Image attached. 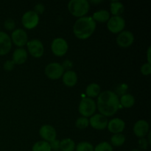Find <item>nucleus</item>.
<instances>
[{"label":"nucleus","instance_id":"f257e3e1","mask_svg":"<svg viewBox=\"0 0 151 151\" xmlns=\"http://www.w3.org/2000/svg\"><path fill=\"white\" fill-rule=\"evenodd\" d=\"M96 105L100 114L106 117L114 116L120 108L119 97L114 91L110 90L99 94Z\"/></svg>","mask_w":151,"mask_h":151},{"label":"nucleus","instance_id":"f03ea898","mask_svg":"<svg viewBox=\"0 0 151 151\" xmlns=\"http://www.w3.org/2000/svg\"><path fill=\"white\" fill-rule=\"evenodd\" d=\"M97 24L91 16H83L79 18L74 24V35L79 39H87L94 33Z\"/></svg>","mask_w":151,"mask_h":151},{"label":"nucleus","instance_id":"7ed1b4c3","mask_svg":"<svg viewBox=\"0 0 151 151\" xmlns=\"http://www.w3.org/2000/svg\"><path fill=\"white\" fill-rule=\"evenodd\" d=\"M69 13L75 17L81 18L86 16L90 9L89 1L86 0H71L68 3Z\"/></svg>","mask_w":151,"mask_h":151},{"label":"nucleus","instance_id":"20e7f679","mask_svg":"<svg viewBox=\"0 0 151 151\" xmlns=\"http://www.w3.org/2000/svg\"><path fill=\"white\" fill-rule=\"evenodd\" d=\"M97 109V105L95 101L92 98L89 97H83L80 102L78 106L79 113L84 117H91L94 114Z\"/></svg>","mask_w":151,"mask_h":151},{"label":"nucleus","instance_id":"39448f33","mask_svg":"<svg viewBox=\"0 0 151 151\" xmlns=\"http://www.w3.org/2000/svg\"><path fill=\"white\" fill-rule=\"evenodd\" d=\"M44 72L47 78L50 79L58 80L62 78L63 73H64V69L60 63H57V62H52V63H50L47 65Z\"/></svg>","mask_w":151,"mask_h":151},{"label":"nucleus","instance_id":"423d86ee","mask_svg":"<svg viewBox=\"0 0 151 151\" xmlns=\"http://www.w3.org/2000/svg\"><path fill=\"white\" fill-rule=\"evenodd\" d=\"M69 50L68 43L64 38H56L52 41L51 50L55 55L58 57H61L66 55Z\"/></svg>","mask_w":151,"mask_h":151},{"label":"nucleus","instance_id":"0eeeda50","mask_svg":"<svg viewBox=\"0 0 151 151\" xmlns=\"http://www.w3.org/2000/svg\"><path fill=\"white\" fill-rule=\"evenodd\" d=\"M22 23L24 27L27 29H32L36 27L39 23V16L33 10L25 12L22 17Z\"/></svg>","mask_w":151,"mask_h":151},{"label":"nucleus","instance_id":"6e6552de","mask_svg":"<svg viewBox=\"0 0 151 151\" xmlns=\"http://www.w3.org/2000/svg\"><path fill=\"white\" fill-rule=\"evenodd\" d=\"M125 27V21L122 16H112L107 22V28L112 33H119Z\"/></svg>","mask_w":151,"mask_h":151},{"label":"nucleus","instance_id":"1a4fd4ad","mask_svg":"<svg viewBox=\"0 0 151 151\" xmlns=\"http://www.w3.org/2000/svg\"><path fill=\"white\" fill-rule=\"evenodd\" d=\"M27 50L29 54L34 58H41L44 53V47L43 43L39 39H32L27 43Z\"/></svg>","mask_w":151,"mask_h":151},{"label":"nucleus","instance_id":"9d476101","mask_svg":"<svg viewBox=\"0 0 151 151\" xmlns=\"http://www.w3.org/2000/svg\"><path fill=\"white\" fill-rule=\"evenodd\" d=\"M12 43L19 47H22L27 44L28 42V36L26 31L21 28L14 29L12 32L11 36Z\"/></svg>","mask_w":151,"mask_h":151},{"label":"nucleus","instance_id":"9b49d317","mask_svg":"<svg viewBox=\"0 0 151 151\" xmlns=\"http://www.w3.org/2000/svg\"><path fill=\"white\" fill-rule=\"evenodd\" d=\"M134 42V35L131 31L123 30L116 37V44L122 48H128Z\"/></svg>","mask_w":151,"mask_h":151},{"label":"nucleus","instance_id":"f8f14e48","mask_svg":"<svg viewBox=\"0 0 151 151\" xmlns=\"http://www.w3.org/2000/svg\"><path fill=\"white\" fill-rule=\"evenodd\" d=\"M88 121H89V125H91V128L100 131L107 128L108 122H109L108 118L101 114H95L92 115Z\"/></svg>","mask_w":151,"mask_h":151},{"label":"nucleus","instance_id":"ddd939ff","mask_svg":"<svg viewBox=\"0 0 151 151\" xmlns=\"http://www.w3.org/2000/svg\"><path fill=\"white\" fill-rule=\"evenodd\" d=\"M149 123L144 119H139L135 122L133 128L134 134L138 138H144L149 132Z\"/></svg>","mask_w":151,"mask_h":151},{"label":"nucleus","instance_id":"4468645a","mask_svg":"<svg viewBox=\"0 0 151 151\" xmlns=\"http://www.w3.org/2000/svg\"><path fill=\"white\" fill-rule=\"evenodd\" d=\"M39 135L44 141L50 142L56 139L57 132L54 127L50 125H44L41 127L39 130Z\"/></svg>","mask_w":151,"mask_h":151},{"label":"nucleus","instance_id":"2eb2a0df","mask_svg":"<svg viewBox=\"0 0 151 151\" xmlns=\"http://www.w3.org/2000/svg\"><path fill=\"white\" fill-rule=\"evenodd\" d=\"M12 48L10 36L6 32L0 31V55H5Z\"/></svg>","mask_w":151,"mask_h":151},{"label":"nucleus","instance_id":"dca6fc26","mask_svg":"<svg viewBox=\"0 0 151 151\" xmlns=\"http://www.w3.org/2000/svg\"><path fill=\"white\" fill-rule=\"evenodd\" d=\"M107 128L108 130L112 134H122L125 128V123L120 118H114L109 121Z\"/></svg>","mask_w":151,"mask_h":151},{"label":"nucleus","instance_id":"f3484780","mask_svg":"<svg viewBox=\"0 0 151 151\" xmlns=\"http://www.w3.org/2000/svg\"><path fill=\"white\" fill-rule=\"evenodd\" d=\"M28 54L27 51L23 47H19L16 49L13 53L12 60L16 65H22L27 60Z\"/></svg>","mask_w":151,"mask_h":151},{"label":"nucleus","instance_id":"a211bd4d","mask_svg":"<svg viewBox=\"0 0 151 151\" xmlns=\"http://www.w3.org/2000/svg\"><path fill=\"white\" fill-rule=\"evenodd\" d=\"M62 81L65 86L68 87H72L77 84L78 75L75 71H66L62 76Z\"/></svg>","mask_w":151,"mask_h":151},{"label":"nucleus","instance_id":"6ab92c4d","mask_svg":"<svg viewBox=\"0 0 151 151\" xmlns=\"http://www.w3.org/2000/svg\"><path fill=\"white\" fill-rule=\"evenodd\" d=\"M100 86L97 83H91L88 84L86 88V94L87 97L92 98V97H97L100 94Z\"/></svg>","mask_w":151,"mask_h":151},{"label":"nucleus","instance_id":"aec40b11","mask_svg":"<svg viewBox=\"0 0 151 151\" xmlns=\"http://www.w3.org/2000/svg\"><path fill=\"white\" fill-rule=\"evenodd\" d=\"M119 104L125 109H130L135 104V98L131 94H124L119 99Z\"/></svg>","mask_w":151,"mask_h":151},{"label":"nucleus","instance_id":"412c9836","mask_svg":"<svg viewBox=\"0 0 151 151\" xmlns=\"http://www.w3.org/2000/svg\"><path fill=\"white\" fill-rule=\"evenodd\" d=\"M125 10L124 4L121 1H112L110 4V10L114 16H120Z\"/></svg>","mask_w":151,"mask_h":151},{"label":"nucleus","instance_id":"4be33fe9","mask_svg":"<svg viewBox=\"0 0 151 151\" xmlns=\"http://www.w3.org/2000/svg\"><path fill=\"white\" fill-rule=\"evenodd\" d=\"M94 22H106L110 19V13L106 10H99L91 16Z\"/></svg>","mask_w":151,"mask_h":151},{"label":"nucleus","instance_id":"5701e85b","mask_svg":"<svg viewBox=\"0 0 151 151\" xmlns=\"http://www.w3.org/2000/svg\"><path fill=\"white\" fill-rule=\"evenodd\" d=\"M76 145L73 139L66 138L60 141V150L61 151H74L75 150Z\"/></svg>","mask_w":151,"mask_h":151},{"label":"nucleus","instance_id":"b1692460","mask_svg":"<svg viewBox=\"0 0 151 151\" xmlns=\"http://www.w3.org/2000/svg\"><path fill=\"white\" fill-rule=\"evenodd\" d=\"M125 135L122 134H114L110 139V144L111 146H114V147H120V146L123 145L124 143L125 142Z\"/></svg>","mask_w":151,"mask_h":151},{"label":"nucleus","instance_id":"393cba45","mask_svg":"<svg viewBox=\"0 0 151 151\" xmlns=\"http://www.w3.org/2000/svg\"><path fill=\"white\" fill-rule=\"evenodd\" d=\"M32 151H51V147L50 143L42 140L36 142L32 145Z\"/></svg>","mask_w":151,"mask_h":151},{"label":"nucleus","instance_id":"a878e982","mask_svg":"<svg viewBox=\"0 0 151 151\" xmlns=\"http://www.w3.org/2000/svg\"><path fill=\"white\" fill-rule=\"evenodd\" d=\"M94 146L88 142H81L75 147L76 151H94Z\"/></svg>","mask_w":151,"mask_h":151},{"label":"nucleus","instance_id":"bb28decb","mask_svg":"<svg viewBox=\"0 0 151 151\" xmlns=\"http://www.w3.org/2000/svg\"><path fill=\"white\" fill-rule=\"evenodd\" d=\"M88 125H89L88 119L86 117H84V116H81V117L78 118L76 122H75V126L80 130L85 129Z\"/></svg>","mask_w":151,"mask_h":151},{"label":"nucleus","instance_id":"cd10ccee","mask_svg":"<svg viewBox=\"0 0 151 151\" xmlns=\"http://www.w3.org/2000/svg\"><path fill=\"white\" fill-rule=\"evenodd\" d=\"M94 151H113V147L108 142H102L94 147Z\"/></svg>","mask_w":151,"mask_h":151},{"label":"nucleus","instance_id":"c85d7f7f","mask_svg":"<svg viewBox=\"0 0 151 151\" xmlns=\"http://www.w3.org/2000/svg\"><path fill=\"white\" fill-rule=\"evenodd\" d=\"M4 27L7 30L9 31H13L16 28V22L13 20V19H6L4 22Z\"/></svg>","mask_w":151,"mask_h":151},{"label":"nucleus","instance_id":"c756f323","mask_svg":"<svg viewBox=\"0 0 151 151\" xmlns=\"http://www.w3.org/2000/svg\"><path fill=\"white\" fill-rule=\"evenodd\" d=\"M141 70L142 74L143 75H145V76H147V75H150L151 73V66L150 63H145L141 66Z\"/></svg>","mask_w":151,"mask_h":151},{"label":"nucleus","instance_id":"7c9ffc66","mask_svg":"<svg viewBox=\"0 0 151 151\" xmlns=\"http://www.w3.org/2000/svg\"><path fill=\"white\" fill-rule=\"evenodd\" d=\"M15 65L16 64H15L14 62H13V60H6L4 63V64H3V68H4V70L7 71V72H10V71H12L14 69Z\"/></svg>","mask_w":151,"mask_h":151},{"label":"nucleus","instance_id":"2f4dec72","mask_svg":"<svg viewBox=\"0 0 151 151\" xmlns=\"http://www.w3.org/2000/svg\"><path fill=\"white\" fill-rule=\"evenodd\" d=\"M44 10H45V7H44V5L42 3H37L35 5V7H34L33 11L39 16V15L42 14L44 13Z\"/></svg>","mask_w":151,"mask_h":151},{"label":"nucleus","instance_id":"473e14b6","mask_svg":"<svg viewBox=\"0 0 151 151\" xmlns=\"http://www.w3.org/2000/svg\"><path fill=\"white\" fill-rule=\"evenodd\" d=\"M49 143H50V147H51V150H52L54 151H58L60 150V140L55 139V140Z\"/></svg>","mask_w":151,"mask_h":151},{"label":"nucleus","instance_id":"72a5a7b5","mask_svg":"<svg viewBox=\"0 0 151 151\" xmlns=\"http://www.w3.org/2000/svg\"><path fill=\"white\" fill-rule=\"evenodd\" d=\"M138 144H139V147L141 149H143V150H146L149 145V143L148 142H147V139L145 138V137L144 138L139 139Z\"/></svg>","mask_w":151,"mask_h":151},{"label":"nucleus","instance_id":"f704fd0d","mask_svg":"<svg viewBox=\"0 0 151 151\" xmlns=\"http://www.w3.org/2000/svg\"><path fill=\"white\" fill-rule=\"evenodd\" d=\"M61 65H62V66H63L64 71L65 70L69 71V70H71V68L72 67V65H73V63H72V62L71 61V60H66L63 62V63H62Z\"/></svg>","mask_w":151,"mask_h":151},{"label":"nucleus","instance_id":"c9c22d12","mask_svg":"<svg viewBox=\"0 0 151 151\" xmlns=\"http://www.w3.org/2000/svg\"><path fill=\"white\" fill-rule=\"evenodd\" d=\"M150 51H151V47H149L148 49H147V63H150V64L151 63Z\"/></svg>","mask_w":151,"mask_h":151},{"label":"nucleus","instance_id":"e433bc0d","mask_svg":"<svg viewBox=\"0 0 151 151\" xmlns=\"http://www.w3.org/2000/svg\"><path fill=\"white\" fill-rule=\"evenodd\" d=\"M91 3H100L101 1H91Z\"/></svg>","mask_w":151,"mask_h":151},{"label":"nucleus","instance_id":"4c0bfd02","mask_svg":"<svg viewBox=\"0 0 151 151\" xmlns=\"http://www.w3.org/2000/svg\"><path fill=\"white\" fill-rule=\"evenodd\" d=\"M131 151H140V150H139V149H133V150H131Z\"/></svg>","mask_w":151,"mask_h":151},{"label":"nucleus","instance_id":"58836bf2","mask_svg":"<svg viewBox=\"0 0 151 151\" xmlns=\"http://www.w3.org/2000/svg\"><path fill=\"white\" fill-rule=\"evenodd\" d=\"M74 151H76V150H74Z\"/></svg>","mask_w":151,"mask_h":151}]
</instances>
